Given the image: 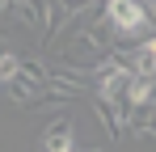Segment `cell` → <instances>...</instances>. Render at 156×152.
I'll return each instance as SVG.
<instances>
[{"instance_id":"9","label":"cell","mask_w":156,"mask_h":152,"mask_svg":"<svg viewBox=\"0 0 156 152\" xmlns=\"http://www.w3.org/2000/svg\"><path fill=\"white\" fill-rule=\"evenodd\" d=\"M89 152H105V148H89Z\"/></svg>"},{"instance_id":"1","label":"cell","mask_w":156,"mask_h":152,"mask_svg":"<svg viewBox=\"0 0 156 152\" xmlns=\"http://www.w3.org/2000/svg\"><path fill=\"white\" fill-rule=\"evenodd\" d=\"M101 21L110 25L114 38H135L144 42L148 34H156V17L144 0H101Z\"/></svg>"},{"instance_id":"5","label":"cell","mask_w":156,"mask_h":152,"mask_svg":"<svg viewBox=\"0 0 156 152\" xmlns=\"http://www.w3.org/2000/svg\"><path fill=\"white\" fill-rule=\"evenodd\" d=\"M93 110H97V118H101V127H105V135H127V114H131V106L127 101H93Z\"/></svg>"},{"instance_id":"6","label":"cell","mask_w":156,"mask_h":152,"mask_svg":"<svg viewBox=\"0 0 156 152\" xmlns=\"http://www.w3.org/2000/svg\"><path fill=\"white\" fill-rule=\"evenodd\" d=\"M122 101H127L131 110H135V106H152V101H156V80H148V76H131Z\"/></svg>"},{"instance_id":"7","label":"cell","mask_w":156,"mask_h":152,"mask_svg":"<svg viewBox=\"0 0 156 152\" xmlns=\"http://www.w3.org/2000/svg\"><path fill=\"white\" fill-rule=\"evenodd\" d=\"M42 152H76V135L68 123H55L47 135H42Z\"/></svg>"},{"instance_id":"4","label":"cell","mask_w":156,"mask_h":152,"mask_svg":"<svg viewBox=\"0 0 156 152\" xmlns=\"http://www.w3.org/2000/svg\"><path fill=\"white\" fill-rule=\"evenodd\" d=\"M127 68H131V76H148V80H156V34H148L144 42L127 47Z\"/></svg>"},{"instance_id":"3","label":"cell","mask_w":156,"mask_h":152,"mask_svg":"<svg viewBox=\"0 0 156 152\" xmlns=\"http://www.w3.org/2000/svg\"><path fill=\"white\" fill-rule=\"evenodd\" d=\"M13 13H17V21L26 25V30H34L42 42L59 30V21H55V0H17Z\"/></svg>"},{"instance_id":"8","label":"cell","mask_w":156,"mask_h":152,"mask_svg":"<svg viewBox=\"0 0 156 152\" xmlns=\"http://www.w3.org/2000/svg\"><path fill=\"white\" fill-rule=\"evenodd\" d=\"M0 13H13V0H0Z\"/></svg>"},{"instance_id":"2","label":"cell","mask_w":156,"mask_h":152,"mask_svg":"<svg viewBox=\"0 0 156 152\" xmlns=\"http://www.w3.org/2000/svg\"><path fill=\"white\" fill-rule=\"evenodd\" d=\"M110 47H114L110 25H105L101 17H93V21H84V25L72 30V38H68V47H63V59H84V68H89V63H97Z\"/></svg>"}]
</instances>
